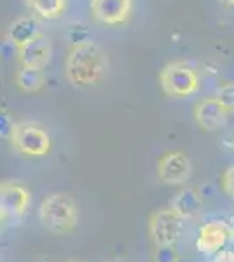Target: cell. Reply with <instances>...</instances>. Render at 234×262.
<instances>
[{
  "mask_svg": "<svg viewBox=\"0 0 234 262\" xmlns=\"http://www.w3.org/2000/svg\"><path fill=\"white\" fill-rule=\"evenodd\" d=\"M109 69V60L105 51L95 42L88 40L72 46L65 60V74L70 84L77 88H86L103 79Z\"/></svg>",
  "mask_w": 234,
  "mask_h": 262,
  "instance_id": "6da1fadb",
  "label": "cell"
},
{
  "mask_svg": "<svg viewBox=\"0 0 234 262\" xmlns=\"http://www.w3.org/2000/svg\"><path fill=\"white\" fill-rule=\"evenodd\" d=\"M77 219V203L65 192L51 194L39 206V221L42 227L54 232V234H67L72 229H75Z\"/></svg>",
  "mask_w": 234,
  "mask_h": 262,
  "instance_id": "7a4b0ae2",
  "label": "cell"
},
{
  "mask_svg": "<svg viewBox=\"0 0 234 262\" xmlns=\"http://www.w3.org/2000/svg\"><path fill=\"white\" fill-rule=\"evenodd\" d=\"M161 90L172 98H185L199 90L198 74L189 63L172 61L163 67L159 74Z\"/></svg>",
  "mask_w": 234,
  "mask_h": 262,
  "instance_id": "3957f363",
  "label": "cell"
},
{
  "mask_svg": "<svg viewBox=\"0 0 234 262\" xmlns=\"http://www.w3.org/2000/svg\"><path fill=\"white\" fill-rule=\"evenodd\" d=\"M9 140L16 150L30 158H42L51 150V137L37 122H16Z\"/></svg>",
  "mask_w": 234,
  "mask_h": 262,
  "instance_id": "277c9868",
  "label": "cell"
},
{
  "mask_svg": "<svg viewBox=\"0 0 234 262\" xmlns=\"http://www.w3.org/2000/svg\"><path fill=\"white\" fill-rule=\"evenodd\" d=\"M185 219L180 217L175 210L166 208L151 215L148 221V234L156 247L175 245L184 234Z\"/></svg>",
  "mask_w": 234,
  "mask_h": 262,
  "instance_id": "5b68a950",
  "label": "cell"
},
{
  "mask_svg": "<svg viewBox=\"0 0 234 262\" xmlns=\"http://www.w3.org/2000/svg\"><path fill=\"white\" fill-rule=\"evenodd\" d=\"M30 205V192L19 182H4L0 187V213L2 221L21 219Z\"/></svg>",
  "mask_w": 234,
  "mask_h": 262,
  "instance_id": "8992f818",
  "label": "cell"
},
{
  "mask_svg": "<svg viewBox=\"0 0 234 262\" xmlns=\"http://www.w3.org/2000/svg\"><path fill=\"white\" fill-rule=\"evenodd\" d=\"M190 161L184 152H166L157 161V175L168 185H180L190 177Z\"/></svg>",
  "mask_w": 234,
  "mask_h": 262,
  "instance_id": "52a82bcc",
  "label": "cell"
},
{
  "mask_svg": "<svg viewBox=\"0 0 234 262\" xmlns=\"http://www.w3.org/2000/svg\"><path fill=\"white\" fill-rule=\"evenodd\" d=\"M89 9L98 23L116 27L130 19L133 0H89Z\"/></svg>",
  "mask_w": 234,
  "mask_h": 262,
  "instance_id": "ba28073f",
  "label": "cell"
},
{
  "mask_svg": "<svg viewBox=\"0 0 234 262\" xmlns=\"http://www.w3.org/2000/svg\"><path fill=\"white\" fill-rule=\"evenodd\" d=\"M232 238V231L224 221H210L203 224L199 229L198 239H196V248L205 255H215L227 245Z\"/></svg>",
  "mask_w": 234,
  "mask_h": 262,
  "instance_id": "9c48e42d",
  "label": "cell"
},
{
  "mask_svg": "<svg viewBox=\"0 0 234 262\" xmlns=\"http://www.w3.org/2000/svg\"><path fill=\"white\" fill-rule=\"evenodd\" d=\"M194 119L198 126L205 131H219L229 121V108L224 107L219 100L205 98L194 107Z\"/></svg>",
  "mask_w": 234,
  "mask_h": 262,
  "instance_id": "30bf717a",
  "label": "cell"
},
{
  "mask_svg": "<svg viewBox=\"0 0 234 262\" xmlns=\"http://www.w3.org/2000/svg\"><path fill=\"white\" fill-rule=\"evenodd\" d=\"M53 56V46L48 35L40 33L32 42L21 46L18 49V61L21 67H33V69H44Z\"/></svg>",
  "mask_w": 234,
  "mask_h": 262,
  "instance_id": "8fae6325",
  "label": "cell"
},
{
  "mask_svg": "<svg viewBox=\"0 0 234 262\" xmlns=\"http://www.w3.org/2000/svg\"><path fill=\"white\" fill-rule=\"evenodd\" d=\"M42 33L40 23L32 16H21V18L14 19L12 23L7 27L6 30V39L7 42H11L16 49H19L21 46L32 42L35 37H39Z\"/></svg>",
  "mask_w": 234,
  "mask_h": 262,
  "instance_id": "7c38bea8",
  "label": "cell"
},
{
  "mask_svg": "<svg viewBox=\"0 0 234 262\" xmlns=\"http://www.w3.org/2000/svg\"><path fill=\"white\" fill-rule=\"evenodd\" d=\"M203 201H201V194H199L196 189H182L175 194V198L169 203V208L175 210V212L184 217L185 221L190 217H194L196 213L199 212Z\"/></svg>",
  "mask_w": 234,
  "mask_h": 262,
  "instance_id": "4fadbf2b",
  "label": "cell"
},
{
  "mask_svg": "<svg viewBox=\"0 0 234 262\" xmlns=\"http://www.w3.org/2000/svg\"><path fill=\"white\" fill-rule=\"evenodd\" d=\"M46 75L42 69H33V67H21L16 74V86L23 93H37L44 88Z\"/></svg>",
  "mask_w": 234,
  "mask_h": 262,
  "instance_id": "5bb4252c",
  "label": "cell"
},
{
  "mask_svg": "<svg viewBox=\"0 0 234 262\" xmlns=\"http://www.w3.org/2000/svg\"><path fill=\"white\" fill-rule=\"evenodd\" d=\"M28 6L44 19H56L63 14L67 0H28Z\"/></svg>",
  "mask_w": 234,
  "mask_h": 262,
  "instance_id": "9a60e30c",
  "label": "cell"
},
{
  "mask_svg": "<svg viewBox=\"0 0 234 262\" xmlns=\"http://www.w3.org/2000/svg\"><path fill=\"white\" fill-rule=\"evenodd\" d=\"M215 98L229 111H234V82H227L220 86L215 93Z\"/></svg>",
  "mask_w": 234,
  "mask_h": 262,
  "instance_id": "2e32d148",
  "label": "cell"
},
{
  "mask_svg": "<svg viewBox=\"0 0 234 262\" xmlns=\"http://www.w3.org/2000/svg\"><path fill=\"white\" fill-rule=\"evenodd\" d=\"M89 37V30L86 25L82 23H72L69 28V40L72 42V46L75 44H82V42H88Z\"/></svg>",
  "mask_w": 234,
  "mask_h": 262,
  "instance_id": "e0dca14e",
  "label": "cell"
},
{
  "mask_svg": "<svg viewBox=\"0 0 234 262\" xmlns=\"http://www.w3.org/2000/svg\"><path fill=\"white\" fill-rule=\"evenodd\" d=\"M156 262H178V252L175 248V245H166V247H157L156 255H154Z\"/></svg>",
  "mask_w": 234,
  "mask_h": 262,
  "instance_id": "ac0fdd59",
  "label": "cell"
},
{
  "mask_svg": "<svg viewBox=\"0 0 234 262\" xmlns=\"http://www.w3.org/2000/svg\"><path fill=\"white\" fill-rule=\"evenodd\" d=\"M222 185H224V191L234 198V166L225 170L222 177Z\"/></svg>",
  "mask_w": 234,
  "mask_h": 262,
  "instance_id": "d6986e66",
  "label": "cell"
},
{
  "mask_svg": "<svg viewBox=\"0 0 234 262\" xmlns=\"http://www.w3.org/2000/svg\"><path fill=\"white\" fill-rule=\"evenodd\" d=\"M2 137H7L9 138L11 137V133H12V129H14V124L16 122H12L11 121V116L9 114H2Z\"/></svg>",
  "mask_w": 234,
  "mask_h": 262,
  "instance_id": "ffe728a7",
  "label": "cell"
},
{
  "mask_svg": "<svg viewBox=\"0 0 234 262\" xmlns=\"http://www.w3.org/2000/svg\"><path fill=\"white\" fill-rule=\"evenodd\" d=\"M211 262H234V252L232 250H220L215 253Z\"/></svg>",
  "mask_w": 234,
  "mask_h": 262,
  "instance_id": "44dd1931",
  "label": "cell"
},
{
  "mask_svg": "<svg viewBox=\"0 0 234 262\" xmlns=\"http://www.w3.org/2000/svg\"><path fill=\"white\" fill-rule=\"evenodd\" d=\"M222 2L229 4V6H234V0H222Z\"/></svg>",
  "mask_w": 234,
  "mask_h": 262,
  "instance_id": "7402d4cb",
  "label": "cell"
},
{
  "mask_svg": "<svg viewBox=\"0 0 234 262\" xmlns=\"http://www.w3.org/2000/svg\"><path fill=\"white\" fill-rule=\"evenodd\" d=\"M109 262H124V260H121V259H114V260H109Z\"/></svg>",
  "mask_w": 234,
  "mask_h": 262,
  "instance_id": "603a6c76",
  "label": "cell"
},
{
  "mask_svg": "<svg viewBox=\"0 0 234 262\" xmlns=\"http://www.w3.org/2000/svg\"><path fill=\"white\" fill-rule=\"evenodd\" d=\"M69 262H84V260H69Z\"/></svg>",
  "mask_w": 234,
  "mask_h": 262,
  "instance_id": "cb8c5ba5",
  "label": "cell"
},
{
  "mask_svg": "<svg viewBox=\"0 0 234 262\" xmlns=\"http://www.w3.org/2000/svg\"><path fill=\"white\" fill-rule=\"evenodd\" d=\"M232 147H234V137H232Z\"/></svg>",
  "mask_w": 234,
  "mask_h": 262,
  "instance_id": "d4e9b609",
  "label": "cell"
}]
</instances>
